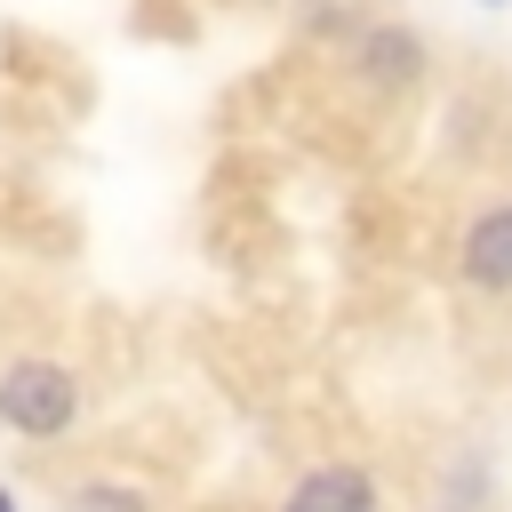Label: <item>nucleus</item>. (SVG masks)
I'll list each match as a JSON object with an SVG mask.
<instances>
[{"mask_svg":"<svg viewBox=\"0 0 512 512\" xmlns=\"http://www.w3.org/2000/svg\"><path fill=\"white\" fill-rule=\"evenodd\" d=\"M360 64H368V80H384V88H400V80H416V64H424V48H416V32H368L360 40Z\"/></svg>","mask_w":512,"mask_h":512,"instance_id":"nucleus-4","label":"nucleus"},{"mask_svg":"<svg viewBox=\"0 0 512 512\" xmlns=\"http://www.w3.org/2000/svg\"><path fill=\"white\" fill-rule=\"evenodd\" d=\"M64 512H144V496L136 488H120V480H88V488H72V504Z\"/></svg>","mask_w":512,"mask_h":512,"instance_id":"nucleus-5","label":"nucleus"},{"mask_svg":"<svg viewBox=\"0 0 512 512\" xmlns=\"http://www.w3.org/2000/svg\"><path fill=\"white\" fill-rule=\"evenodd\" d=\"M456 264H464L472 288H512V200H504V208H480V216L464 224Z\"/></svg>","mask_w":512,"mask_h":512,"instance_id":"nucleus-2","label":"nucleus"},{"mask_svg":"<svg viewBox=\"0 0 512 512\" xmlns=\"http://www.w3.org/2000/svg\"><path fill=\"white\" fill-rule=\"evenodd\" d=\"M72 416H80L72 368H56V360H16V368H0V424H8V432L56 440Z\"/></svg>","mask_w":512,"mask_h":512,"instance_id":"nucleus-1","label":"nucleus"},{"mask_svg":"<svg viewBox=\"0 0 512 512\" xmlns=\"http://www.w3.org/2000/svg\"><path fill=\"white\" fill-rule=\"evenodd\" d=\"M0 512H16V496H8V488H0Z\"/></svg>","mask_w":512,"mask_h":512,"instance_id":"nucleus-6","label":"nucleus"},{"mask_svg":"<svg viewBox=\"0 0 512 512\" xmlns=\"http://www.w3.org/2000/svg\"><path fill=\"white\" fill-rule=\"evenodd\" d=\"M480 8H504V0H480Z\"/></svg>","mask_w":512,"mask_h":512,"instance_id":"nucleus-7","label":"nucleus"},{"mask_svg":"<svg viewBox=\"0 0 512 512\" xmlns=\"http://www.w3.org/2000/svg\"><path fill=\"white\" fill-rule=\"evenodd\" d=\"M280 512H376V480L360 464H320V472H304L288 488Z\"/></svg>","mask_w":512,"mask_h":512,"instance_id":"nucleus-3","label":"nucleus"}]
</instances>
